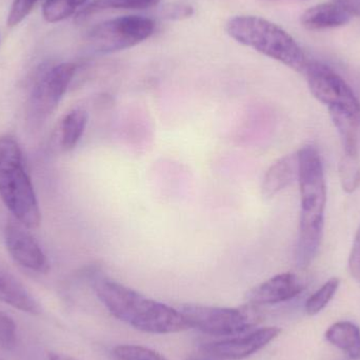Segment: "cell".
Wrapping results in <instances>:
<instances>
[{
    "mask_svg": "<svg viewBox=\"0 0 360 360\" xmlns=\"http://www.w3.org/2000/svg\"><path fill=\"white\" fill-rule=\"evenodd\" d=\"M298 181L302 211L296 262L306 268L316 257L321 248L327 202L325 172L316 148L306 146L298 151Z\"/></svg>",
    "mask_w": 360,
    "mask_h": 360,
    "instance_id": "1",
    "label": "cell"
},
{
    "mask_svg": "<svg viewBox=\"0 0 360 360\" xmlns=\"http://www.w3.org/2000/svg\"><path fill=\"white\" fill-rule=\"evenodd\" d=\"M95 292L112 315L139 331L177 333L188 329L180 311L109 279L95 281Z\"/></svg>",
    "mask_w": 360,
    "mask_h": 360,
    "instance_id": "2",
    "label": "cell"
},
{
    "mask_svg": "<svg viewBox=\"0 0 360 360\" xmlns=\"http://www.w3.org/2000/svg\"><path fill=\"white\" fill-rule=\"evenodd\" d=\"M229 35L243 46L304 73L309 60L300 44L287 31L262 17H233L226 25Z\"/></svg>",
    "mask_w": 360,
    "mask_h": 360,
    "instance_id": "3",
    "label": "cell"
},
{
    "mask_svg": "<svg viewBox=\"0 0 360 360\" xmlns=\"http://www.w3.org/2000/svg\"><path fill=\"white\" fill-rule=\"evenodd\" d=\"M0 197L15 220L27 229L41 222V213L31 179L23 167L18 143L0 137Z\"/></svg>",
    "mask_w": 360,
    "mask_h": 360,
    "instance_id": "4",
    "label": "cell"
},
{
    "mask_svg": "<svg viewBox=\"0 0 360 360\" xmlns=\"http://www.w3.org/2000/svg\"><path fill=\"white\" fill-rule=\"evenodd\" d=\"M155 22L141 15H127L103 21L88 33L92 48L99 53H114L133 48L151 37Z\"/></svg>",
    "mask_w": 360,
    "mask_h": 360,
    "instance_id": "5",
    "label": "cell"
},
{
    "mask_svg": "<svg viewBox=\"0 0 360 360\" xmlns=\"http://www.w3.org/2000/svg\"><path fill=\"white\" fill-rule=\"evenodd\" d=\"M180 312L188 328L210 335H237L257 323V316L241 309L186 304Z\"/></svg>",
    "mask_w": 360,
    "mask_h": 360,
    "instance_id": "6",
    "label": "cell"
},
{
    "mask_svg": "<svg viewBox=\"0 0 360 360\" xmlns=\"http://www.w3.org/2000/svg\"><path fill=\"white\" fill-rule=\"evenodd\" d=\"M313 96L330 108H344L360 112V101L354 91L325 63L309 61L304 71Z\"/></svg>",
    "mask_w": 360,
    "mask_h": 360,
    "instance_id": "7",
    "label": "cell"
},
{
    "mask_svg": "<svg viewBox=\"0 0 360 360\" xmlns=\"http://www.w3.org/2000/svg\"><path fill=\"white\" fill-rule=\"evenodd\" d=\"M76 70L75 63H60L38 78L30 98V113L34 120L41 122L56 109L73 80Z\"/></svg>",
    "mask_w": 360,
    "mask_h": 360,
    "instance_id": "8",
    "label": "cell"
},
{
    "mask_svg": "<svg viewBox=\"0 0 360 360\" xmlns=\"http://www.w3.org/2000/svg\"><path fill=\"white\" fill-rule=\"evenodd\" d=\"M18 221H10L4 230V241L11 257L23 268L37 273L50 269L48 258L35 238Z\"/></svg>",
    "mask_w": 360,
    "mask_h": 360,
    "instance_id": "9",
    "label": "cell"
},
{
    "mask_svg": "<svg viewBox=\"0 0 360 360\" xmlns=\"http://www.w3.org/2000/svg\"><path fill=\"white\" fill-rule=\"evenodd\" d=\"M281 333L279 328H262L241 338L238 336L205 345V350L219 359L240 360L255 354L278 338Z\"/></svg>",
    "mask_w": 360,
    "mask_h": 360,
    "instance_id": "10",
    "label": "cell"
},
{
    "mask_svg": "<svg viewBox=\"0 0 360 360\" xmlns=\"http://www.w3.org/2000/svg\"><path fill=\"white\" fill-rule=\"evenodd\" d=\"M304 283L294 273H283L256 285L248 293V300L256 306L279 304L300 295Z\"/></svg>",
    "mask_w": 360,
    "mask_h": 360,
    "instance_id": "11",
    "label": "cell"
},
{
    "mask_svg": "<svg viewBox=\"0 0 360 360\" xmlns=\"http://www.w3.org/2000/svg\"><path fill=\"white\" fill-rule=\"evenodd\" d=\"M0 302L21 312L38 315L41 308L27 288L12 274L0 269Z\"/></svg>",
    "mask_w": 360,
    "mask_h": 360,
    "instance_id": "12",
    "label": "cell"
},
{
    "mask_svg": "<svg viewBox=\"0 0 360 360\" xmlns=\"http://www.w3.org/2000/svg\"><path fill=\"white\" fill-rule=\"evenodd\" d=\"M351 15L335 2H325L317 4L307 10L302 15V25L306 29L315 30L332 29L342 27L350 21Z\"/></svg>",
    "mask_w": 360,
    "mask_h": 360,
    "instance_id": "13",
    "label": "cell"
},
{
    "mask_svg": "<svg viewBox=\"0 0 360 360\" xmlns=\"http://www.w3.org/2000/svg\"><path fill=\"white\" fill-rule=\"evenodd\" d=\"M295 179H298L297 153L283 156L266 171L262 182V195L266 198H272Z\"/></svg>",
    "mask_w": 360,
    "mask_h": 360,
    "instance_id": "14",
    "label": "cell"
},
{
    "mask_svg": "<svg viewBox=\"0 0 360 360\" xmlns=\"http://www.w3.org/2000/svg\"><path fill=\"white\" fill-rule=\"evenodd\" d=\"M330 116L340 133L344 153L359 155L360 153V112L344 108H330Z\"/></svg>",
    "mask_w": 360,
    "mask_h": 360,
    "instance_id": "15",
    "label": "cell"
},
{
    "mask_svg": "<svg viewBox=\"0 0 360 360\" xmlns=\"http://www.w3.org/2000/svg\"><path fill=\"white\" fill-rule=\"evenodd\" d=\"M326 340L351 359H360V329L350 321H338L326 331Z\"/></svg>",
    "mask_w": 360,
    "mask_h": 360,
    "instance_id": "16",
    "label": "cell"
},
{
    "mask_svg": "<svg viewBox=\"0 0 360 360\" xmlns=\"http://www.w3.org/2000/svg\"><path fill=\"white\" fill-rule=\"evenodd\" d=\"M88 124V113L82 109L72 110L61 122L60 143L65 151L74 149L84 135Z\"/></svg>",
    "mask_w": 360,
    "mask_h": 360,
    "instance_id": "17",
    "label": "cell"
},
{
    "mask_svg": "<svg viewBox=\"0 0 360 360\" xmlns=\"http://www.w3.org/2000/svg\"><path fill=\"white\" fill-rule=\"evenodd\" d=\"M160 0H92L77 15L84 21L97 13L109 10H143L156 6Z\"/></svg>",
    "mask_w": 360,
    "mask_h": 360,
    "instance_id": "18",
    "label": "cell"
},
{
    "mask_svg": "<svg viewBox=\"0 0 360 360\" xmlns=\"http://www.w3.org/2000/svg\"><path fill=\"white\" fill-rule=\"evenodd\" d=\"M340 281L338 277L329 279L327 283H323L313 295L309 297L306 302V312L310 316L321 313L329 302L333 300L334 295L340 288Z\"/></svg>",
    "mask_w": 360,
    "mask_h": 360,
    "instance_id": "19",
    "label": "cell"
},
{
    "mask_svg": "<svg viewBox=\"0 0 360 360\" xmlns=\"http://www.w3.org/2000/svg\"><path fill=\"white\" fill-rule=\"evenodd\" d=\"M340 179L342 190L353 193L360 186L359 155L344 153L340 164Z\"/></svg>",
    "mask_w": 360,
    "mask_h": 360,
    "instance_id": "20",
    "label": "cell"
},
{
    "mask_svg": "<svg viewBox=\"0 0 360 360\" xmlns=\"http://www.w3.org/2000/svg\"><path fill=\"white\" fill-rule=\"evenodd\" d=\"M88 0H46L42 13L48 22H58L73 15Z\"/></svg>",
    "mask_w": 360,
    "mask_h": 360,
    "instance_id": "21",
    "label": "cell"
},
{
    "mask_svg": "<svg viewBox=\"0 0 360 360\" xmlns=\"http://www.w3.org/2000/svg\"><path fill=\"white\" fill-rule=\"evenodd\" d=\"M113 355L117 360H167L151 349L133 345L116 347Z\"/></svg>",
    "mask_w": 360,
    "mask_h": 360,
    "instance_id": "22",
    "label": "cell"
},
{
    "mask_svg": "<svg viewBox=\"0 0 360 360\" xmlns=\"http://www.w3.org/2000/svg\"><path fill=\"white\" fill-rule=\"evenodd\" d=\"M17 342V327L12 317L0 311V348L13 350Z\"/></svg>",
    "mask_w": 360,
    "mask_h": 360,
    "instance_id": "23",
    "label": "cell"
},
{
    "mask_svg": "<svg viewBox=\"0 0 360 360\" xmlns=\"http://www.w3.org/2000/svg\"><path fill=\"white\" fill-rule=\"evenodd\" d=\"M38 0H14L8 13V25L10 27L20 23L33 10Z\"/></svg>",
    "mask_w": 360,
    "mask_h": 360,
    "instance_id": "24",
    "label": "cell"
},
{
    "mask_svg": "<svg viewBox=\"0 0 360 360\" xmlns=\"http://www.w3.org/2000/svg\"><path fill=\"white\" fill-rule=\"evenodd\" d=\"M192 6L184 4H171L165 6L162 10V16L171 20H181V19L188 18L193 15Z\"/></svg>",
    "mask_w": 360,
    "mask_h": 360,
    "instance_id": "25",
    "label": "cell"
},
{
    "mask_svg": "<svg viewBox=\"0 0 360 360\" xmlns=\"http://www.w3.org/2000/svg\"><path fill=\"white\" fill-rule=\"evenodd\" d=\"M349 269L352 276L360 283V226L355 235L354 243L349 257Z\"/></svg>",
    "mask_w": 360,
    "mask_h": 360,
    "instance_id": "26",
    "label": "cell"
},
{
    "mask_svg": "<svg viewBox=\"0 0 360 360\" xmlns=\"http://www.w3.org/2000/svg\"><path fill=\"white\" fill-rule=\"evenodd\" d=\"M333 2L345 8L351 16H360V0H334Z\"/></svg>",
    "mask_w": 360,
    "mask_h": 360,
    "instance_id": "27",
    "label": "cell"
},
{
    "mask_svg": "<svg viewBox=\"0 0 360 360\" xmlns=\"http://www.w3.org/2000/svg\"><path fill=\"white\" fill-rule=\"evenodd\" d=\"M50 360H78L69 355L60 354V353H52L50 354Z\"/></svg>",
    "mask_w": 360,
    "mask_h": 360,
    "instance_id": "28",
    "label": "cell"
},
{
    "mask_svg": "<svg viewBox=\"0 0 360 360\" xmlns=\"http://www.w3.org/2000/svg\"><path fill=\"white\" fill-rule=\"evenodd\" d=\"M191 360H201V359H191Z\"/></svg>",
    "mask_w": 360,
    "mask_h": 360,
    "instance_id": "29",
    "label": "cell"
}]
</instances>
